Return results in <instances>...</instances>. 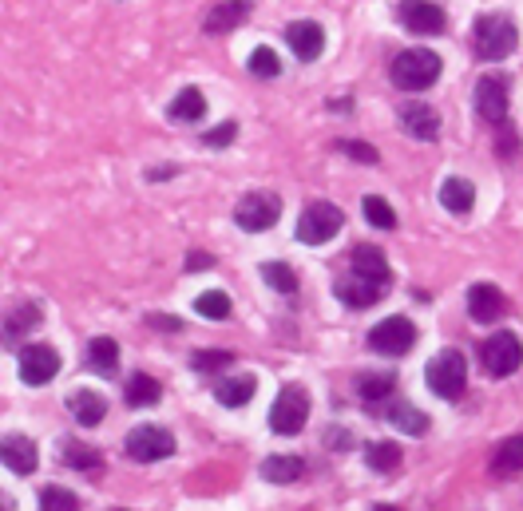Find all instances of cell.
Listing matches in <instances>:
<instances>
[{
	"label": "cell",
	"mask_w": 523,
	"mask_h": 511,
	"mask_svg": "<svg viewBox=\"0 0 523 511\" xmlns=\"http://www.w3.org/2000/svg\"><path fill=\"white\" fill-rule=\"evenodd\" d=\"M516 44H520V32H516V24L508 20V16H500V12H488V16H480L476 20V28H472V48H476V56L480 60H508L512 52H516Z\"/></svg>",
	"instance_id": "1"
},
{
	"label": "cell",
	"mask_w": 523,
	"mask_h": 511,
	"mask_svg": "<svg viewBox=\"0 0 523 511\" xmlns=\"http://www.w3.org/2000/svg\"><path fill=\"white\" fill-rule=\"evenodd\" d=\"M440 80V56L428 52V48H413V52H401L393 60V84L401 92H424Z\"/></svg>",
	"instance_id": "2"
},
{
	"label": "cell",
	"mask_w": 523,
	"mask_h": 511,
	"mask_svg": "<svg viewBox=\"0 0 523 511\" xmlns=\"http://www.w3.org/2000/svg\"><path fill=\"white\" fill-rule=\"evenodd\" d=\"M424 381H428V389H432L436 397L456 401V397H464V389H468V365H464V357H460L456 349H444L440 357L428 361Z\"/></svg>",
	"instance_id": "3"
},
{
	"label": "cell",
	"mask_w": 523,
	"mask_h": 511,
	"mask_svg": "<svg viewBox=\"0 0 523 511\" xmlns=\"http://www.w3.org/2000/svg\"><path fill=\"white\" fill-rule=\"evenodd\" d=\"M306 420H310V393L302 385H286L270 409V428L282 436H294L306 428Z\"/></svg>",
	"instance_id": "4"
},
{
	"label": "cell",
	"mask_w": 523,
	"mask_h": 511,
	"mask_svg": "<svg viewBox=\"0 0 523 511\" xmlns=\"http://www.w3.org/2000/svg\"><path fill=\"white\" fill-rule=\"evenodd\" d=\"M480 361L492 377H512L516 369L523 365V341L516 333H492L484 345H480Z\"/></svg>",
	"instance_id": "5"
},
{
	"label": "cell",
	"mask_w": 523,
	"mask_h": 511,
	"mask_svg": "<svg viewBox=\"0 0 523 511\" xmlns=\"http://www.w3.org/2000/svg\"><path fill=\"white\" fill-rule=\"evenodd\" d=\"M127 456L131 460H139V464H155V460H167L171 452H175V436L167 432V428H159V424H139V428H131L127 432Z\"/></svg>",
	"instance_id": "6"
},
{
	"label": "cell",
	"mask_w": 523,
	"mask_h": 511,
	"mask_svg": "<svg viewBox=\"0 0 523 511\" xmlns=\"http://www.w3.org/2000/svg\"><path fill=\"white\" fill-rule=\"evenodd\" d=\"M341 226H345V214L333 203H310L302 210V218H298V238L306 246H321V242L337 238Z\"/></svg>",
	"instance_id": "7"
},
{
	"label": "cell",
	"mask_w": 523,
	"mask_h": 511,
	"mask_svg": "<svg viewBox=\"0 0 523 511\" xmlns=\"http://www.w3.org/2000/svg\"><path fill=\"white\" fill-rule=\"evenodd\" d=\"M278 218H282V199L270 195V191L246 195V199L238 203V210H234V222H238L246 234H262V230H270Z\"/></svg>",
	"instance_id": "8"
},
{
	"label": "cell",
	"mask_w": 523,
	"mask_h": 511,
	"mask_svg": "<svg viewBox=\"0 0 523 511\" xmlns=\"http://www.w3.org/2000/svg\"><path fill=\"white\" fill-rule=\"evenodd\" d=\"M369 345L377 349V353H389V357H401V353H409L413 345H417V325L409 321V317H385L381 325H373L369 329Z\"/></svg>",
	"instance_id": "9"
},
{
	"label": "cell",
	"mask_w": 523,
	"mask_h": 511,
	"mask_svg": "<svg viewBox=\"0 0 523 511\" xmlns=\"http://www.w3.org/2000/svg\"><path fill=\"white\" fill-rule=\"evenodd\" d=\"M60 373V353L52 345H20V381L24 385H48Z\"/></svg>",
	"instance_id": "10"
},
{
	"label": "cell",
	"mask_w": 523,
	"mask_h": 511,
	"mask_svg": "<svg viewBox=\"0 0 523 511\" xmlns=\"http://www.w3.org/2000/svg\"><path fill=\"white\" fill-rule=\"evenodd\" d=\"M385 294H389V282H381V278H365V274H357V270H353L349 278L337 282V298L353 309L377 306Z\"/></svg>",
	"instance_id": "11"
},
{
	"label": "cell",
	"mask_w": 523,
	"mask_h": 511,
	"mask_svg": "<svg viewBox=\"0 0 523 511\" xmlns=\"http://www.w3.org/2000/svg\"><path fill=\"white\" fill-rule=\"evenodd\" d=\"M444 8L432 0H401V24L417 36H440L444 32Z\"/></svg>",
	"instance_id": "12"
},
{
	"label": "cell",
	"mask_w": 523,
	"mask_h": 511,
	"mask_svg": "<svg viewBox=\"0 0 523 511\" xmlns=\"http://www.w3.org/2000/svg\"><path fill=\"white\" fill-rule=\"evenodd\" d=\"M476 111L488 119V123H504L508 119V80L504 76H484L476 84Z\"/></svg>",
	"instance_id": "13"
},
{
	"label": "cell",
	"mask_w": 523,
	"mask_h": 511,
	"mask_svg": "<svg viewBox=\"0 0 523 511\" xmlns=\"http://www.w3.org/2000/svg\"><path fill=\"white\" fill-rule=\"evenodd\" d=\"M286 44H290V52L298 56V60H317L321 52H325V28L317 24V20H294L290 28H286Z\"/></svg>",
	"instance_id": "14"
},
{
	"label": "cell",
	"mask_w": 523,
	"mask_h": 511,
	"mask_svg": "<svg viewBox=\"0 0 523 511\" xmlns=\"http://www.w3.org/2000/svg\"><path fill=\"white\" fill-rule=\"evenodd\" d=\"M504 294H500V286H492V282H476L472 290H468V317L472 321H480V325H492V321H500L504 317Z\"/></svg>",
	"instance_id": "15"
},
{
	"label": "cell",
	"mask_w": 523,
	"mask_h": 511,
	"mask_svg": "<svg viewBox=\"0 0 523 511\" xmlns=\"http://www.w3.org/2000/svg\"><path fill=\"white\" fill-rule=\"evenodd\" d=\"M0 464L12 468L16 476H32L36 464H40V452H36V444L28 436H4L0 440Z\"/></svg>",
	"instance_id": "16"
},
{
	"label": "cell",
	"mask_w": 523,
	"mask_h": 511,
	"mask_svg": "<svg viewBox=\"0 0 523 511\" xmlns=\"http://www.w3.org/2000/svg\"><path fill=\"white\" fill-rule=\"evenodd\" d=\"M254 12V0H222V4H214L207 12V28L210 36H226V32H234L238 24H246V16Z\"/></svg>",
	"instance_id": "17"
},
{
	"label": "cell",
	"mask_w": 523,
	"mask_h": 511,
	"mask_svg": "<svg viewBox=\"0 0 523 511\" xmlns=\"http://www.w3.org/2000/svg\"><path fill=\"white\" fill-rule=\"evenodd\" d=\"M401 123H405V131H409L413 139H424V143H432V139L440 135V115H436L428 103H409V107L401 111Z\"/></svg>",
	"instance_id": "18"
},
{
	"label": "cell",
	"mask_w": 523,
	"mask_h": 511,
	"mask_svg": "<svg viewBox=\"0 0 523 511\" xmlns=\"http://www.w3.org/2000/svg\"><path fill=\"white\" fill-rule=\"evenodd\" d=\"M68 409H72V416H76V424L96 428V424L107 416V401L100 397V393H92V389H76V393L68 397Z\"/></svg>",
	"instance_id": "19"
},
{
	"label": "cell",
	"mask_w": 523,
	"mask_h": 511,
	"mask_svg": "<svg viewBox=\"0 0 523 511\" xmlns=\"http://www.w3.org/2000/svg\"><path fill=\"white\" fill-rule=\"evenodd\" d=\"M440 203H444V210H452V214H468L476 206V187L468 179L452 175V179L440 183Z\"/></svg>",
	"instance_id": "20"
},
{
	"label": "cell",
	"mask_w": 523,
	"mask_h": 511,
	"mask_svg": "<svg viewBox=\"0 0 523 511\" xmlns=\"http://www.w3.org/2000/svg\"><path fill=\"white\" fill-rule=\"evenodd\" d=\"M254 393H258V381H254V377H230V381L214 385V397H218V405H226V409H242L246 401H254Z\"/></svg>",
	"instance_id": "21"
},
{
	"label": "cell",
	"mask_w": 523,
	"mask_h": 511,
	"mask_svg": "<svg viewBox=\"0 0 523 511\" xmlns=\"http://www.w3.org/2000/svg\"><path fill=\"white\" fill-rule=\"evenodd\" d=\"M167 115H171L175 123H199V119L207 115V100H203L199 88H187V92H179V96L171 100Z\"/></svg>",
	"instance_id": "22"
},
{
	"label": "cell",
	"mask_w": 523,
	"mask_h": 511,
	"mask_svg": "<svg viewBox=\"0 0 523 511\" xmlns=\"http://www.w3.org/2000/svg\"><path fill=\"white\" fill-rule=\"evenodd\" d=\"M302 472H306V460H302V456H270V460L262 464V476H266L270 484H294V480H302Z\"/></svg>",
	"instance_id": "23"
},
{
	"label": "cell",
	"mask_w": 523,
	"mask_h": 511,
	"mask_svg": "<svg viewBox=\"0 0 523 511\" xmlns=\"http://www.w3.org/2000/svg\"><path fill=\"white\" fill-rule=\"evenodd\" d=\"M159 381L155 377H147V373H135L131 381H127V389H123V401L131 405V409H147V405H155L159 401Z\"/></svg>",
	"instance_id": "24"
},
{
	"label": "cell",
	"mask_w": 523,
	"mask_h": 511,
	"mask_svg": "<svg viewBox=\"0 0 523 511\" xmlns=\"http://www.w3.org/2000/svg\"><path fill=\"white\" fill-rule=\"evenodd\" d=\"M492 472H496V476H516V472H523V436H512V440H504V444L496 448Z\"/></svg>",
	"instance_id": "25"
},
{
	"label": "cell",
	"mask_w": 523,
	"mask_h": 511,
	"mask_svg": "<svg viewBox=\"0 0 523 511\" xmlns=\"http://www.w3.org/2000/svg\"><path fill=\"white\" fill-rule=\"evenodd\" d=\"M353 270L365 274V278L389 282V262H385V254H381L377 246H357V250H353Z\"/></svg>",
	"instance_id": "26"
},
{
	"label": "cell",
	"mask_w": 523,
	"mask_h": 511,
	"mask_svg": "<svg viewBox=\"0 0 523 511\" xmlns=\"http://www.w3.org/2000/svg\"><path fill=\"white\" fill-rule=\"evenodd\" d=\"M36 325H40V309H16V313L4 321L0 341H4V345H24V333L36 329Z\"/></svg>",
	"instance_id": "27"
},
{
	"label": "cell",
	"mask_w": 523,
	"mask_h": 511,
	"mask_svg": "<svg viewBox=\"0 0 523 511\" xmlns=\"http://www.w3.org/2000/svg\"><path fill=\"white\" fill-rule=\"evenodd\" d=\"M60 460H64V464H72V468H84V472L104 468V456H100L96 448L80 444V440H64V444H60Z\"/></svg>",
	"instance_id": "28"
},
{
	"label": "cell",
	"mask_w": 523,
	"mask_h": 511,
	"mask_svg": "<svg viewBox=\"0 0 523 511\" xmlns=\"http://www.w3.org/2000/svg\"><path fill=\"white\" fill-rule=\"evenodd\" d=\"M365 460H369L373 472H393V468H401V444L377 440V444L365 448Z\"/></svg>",
	"instance_id": "29"
},
{
	"label": "cell",
	"mask_w": 523,
	"mask_h": 511,
	"mask_svg": "<svg viewBox=\"0 0 523 511\" xmlns=\"http://www.w3.org/2000/svg\"><path fill=\"white\" fill-rule=\"evenodd\" d=\"M88 365H92L96 373H115V365H119V345H115L111 337H96V341L88 345Z\"/></svg>",
	"instance_id": "30"
},
{
	"label": "cell",
	"mask_w": 523,
	"mask_h": 511,
	"mask_svg": "<svg viewBox=\"0 0 523 511\" xmlns=\"http://www.w3.org/2000/svg\"><path fill=\"white\" fill-rule=\"evenodd\" d=\"M262 278H266L270 290H278V294H298V274H294L286 262H266V266H262Z\"/></svg>",
	"instance_id": "31"
},
{
	"label": "cell",
	"mask_w": 523,
	"mask_h": 511,
	"mask_svg": "<svg viewBox=\"0 0 523 511\" xmlns=\"http://www.w3.org/2000/svg\"><path fill=\"white\" fill-rule=\"evenodd\" d=\"M246 68H250V76L274 80V76L282 72V60H278V52H274V48H254V52H250V60H246Z\"/></svg>",
	"instance_id": "32"
},
{
	"label": "cell",
	"mask_w": 523,
	"mask_h": 511,
	"mask_svg": "<svg viewBox=\"0 0 523 511\" xmlns=\"http://www.w3.org/2000/svg\"><path fill=\"white\" fill-rule=\"evenodd\" d=\"M389 420H393V424H397L401 432H413V436H420V432L428 428V416H424L417 405H393Z\"/></svg>",
	"instance_id": "33"
},
{
	"label": "cell",
	"mask_w": 523,
	"mask_h": 511,
	"mask_svg": "<svg viewBox=\"0 0 523 511\" xmlns=\"http://www.w3.org/2000/svg\"><path fill=\"white\" fill-rule=\"evenodd\" d=\"M195 309L210 317V321H222V317H230V298L222 294V290H207V294H199L195 298Z\"/></svg>",
	"instance_id": "34"
},
{
	"label": "cell",
	"mask_w": 523,
	"mask_h": 511,
	"mask_svg": "<svg viewBox=\"0 0 523 511\" xmlns=\"http://www.w3.org/2000/svg\"><path fill=\"white\" fill-rule=\"evenodd\" d=\"M365 218H369L377 230H397V214H393V206L385 203V199H377V195L365 199Z\"/></svg>",
	"instance_id": "35"
},
{
	"label": "cell",
	"mask_w": 523,
	"mask_h": 511,
	"mask_svg": "<svg viewBox=\"0 0 523 511\" xmlns=\"http://www.w3.org/2000/svg\"><path fill=\"white\" fill-rule=\"evenodd\" d=\"M357 393L365 397V401H381V397H389L393 393V373H373V377H361V385H357Z\"/></svg>",
	"instance_id": "36"
},
{
	"label": "cell",
	"mask_w": 523,
	"mask_h": 511,
	"mask_svg": "<svg viewBox=\"0 0 523 511\" xmlns=\"http://www.w3.org/2000/svg\"><path fill=\"white\" fill-rule=\"evenodd\" d=\"M76 508H80V500L72 492H64V488H44L40 492V511H76Z\"/></svg>",
	"instance_id": "37"
},
{
	"label": "cell",
	"mask_w": 523,
	"mask_h": 511,
	"mask_svg": "<svg viewBox=\"0 0 523 511\" xmlns=\"http://www.w3.org/2000/svg\"><path fill=\"white\" fill-rule=\"evenodd\" d=\"M230 365V353H222V349H210V353H195L191 357V369H199V373H222Z\"/></svg>",
	"instance_id": "38"
},
{
	"label": "cell",
	"mask_w": 523,
	"mask_h": 511,
	"mask_svg": "<svg viewBox=\"0 0 523 511\" xmlns=\"http://www.w3.org/2000/svg\"><path fill=\"white\" fill-rule=\"evenodd\" d=\"M337 151H345V155H349V159H357V163H377V159H381L369 143H357V139H341V143H337Z\"/></svg>",
	"instance_id": "39"
},
{
	"label": "cell",
	"mask_w": 523,
	"mask_h": 511,
	"mask_svg": "<svg viewBox=\"0 0 523 511\" xmlns=\"http://www.w3.org/2000/svg\"><path fill=\"white\" fill-rule=\"evenodd\" d=\"M234 131H238L234 123H222L218 131H207V147H226V143L234 139Z\"/></svg>",
	"instance_id": "40"
},
{
	"label": "cell",
	"mask_w": 523,
	"mask_h": 511,
	"mask_svg": "<svg viewBox=\"0 0 523 511\" xmlns=\"http://www.w3.org/2000/svg\"><path fill=\"white\" fill-rule=\"evenodd\" d=\"M214 266V258L203 254V250H195V254H187V270H210Z\"/></svg>",
	"instance_id": "41"
},
{
	"label": "cell",
	"mask_w": 523,
	"mask_h": 511,
	"mask_svg": "<svg viewBox=\"0 0 523 511\" xmlns=\"http://www.w3.org/2000/svg\"><path fill=\"white\" fill-rule=\"evenodd\" d=\"M151 325H155V329H179L183 321H175L171 313H155V317H151Z\"/></svg>",
	"instance_id": "42"
},
{
	"label": "cell",
	"mask_w": 523,
	"mask_h": 511,
	"mask_svg": "<svg viewBox=\"0 0 523 511\" xmlns=\"http://www.w3.org/2000/svg\"><path fill=\"white\" fill-rule=\"evenodd\" d=\"M0 511H12V508H8V504H0Z\"/></svg>",
	"instance_id": "43"
}]
</instances>
